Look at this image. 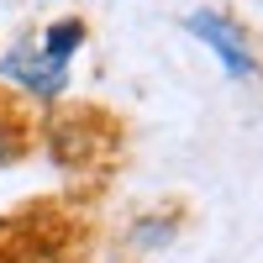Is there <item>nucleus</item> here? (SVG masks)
Returning a JSON list of instances; mask_svg holds the SVG:
<instances>
[{"mask_svg":"<svg viewBox=\"0 0 263 263\" xmlns=\"http://www.w3.org/2000/svg\"><path fill=\"white\" fill-rule=\"evenodd\" d=\"M184 32L195 42H205V53L227 69V79H258V48H253V37L237 27L227 11H216V6L190 11L184 16Z\"/></svg>","mask_w":263,"mask_h":263,"instance_id":"obj_1","label":"nucleus"},{"mask_svg":"<svg viewBox=\"0 0 263 263\" xmlns=\"http://www.w3.org/2000/svg\"><path fill=\"white\" fill-rule=\"evenodd\" d=\"M0 79H6L11 90H21L27 100H37V105H58L63 95H69V69L42 53L37 37L16 42V48L0 58Z\"/></svg>","mask_w":263,"mask_h":263,"instance_id":"obj_2","label":"nucleus"},{"mask_svg":"<svg viewBox=\"0 0 263 263\" xmlns=\"http://www.w3.org/2000/svg\"><path fill=\"white\" fill-rule=\"evenodd\" d=\"M95 111H69V116H53L42 126V142H48V158L58 168H90L105 158V147H111L116 132L111 126H90Z\"/></svg>","mask_w":263,"mask_h":263,"instance_id":"obj_3","label":"nucleus"},{"mask_svg":"<svg viewBox=\"0 0 263 263\" xmlns=\"http://www.w3.org/2000/svg\"><path fill=\"white\" fill-rule=\"evenodd\" d=\"M84 37H90V27H84V16H58V21H48L42 27V37H37V48L48 53L53 63H69L79 58V48H84Z\"/></svg>","mask_w":263,"mask_h":263,"instance_id":"obj_4","label":"nucleus"},{"mask_svg":"<svg viewBox=\"0 0 263 263\" xmlns=\"http://www.w3.org/2000/svg\"><path fill=\"white\" fill-rule=\"evenodd\" d=\"M32 121H27V111H16V105L0 95V168H11V163H21L32 153Z\"/></svg>","mask_w":263,"mask_h":263,"instance_id":"obj_5","label":"nucleus"},{"mask_svg":"<svg viewBox=\"0 0 263 263\" xmlns=\"http://www.w3.org/2000/svg\"><path fill=\"white\" fill-rule=\"evenodd\" d=\"M174 237H179V216H163V211H147V216H137V221L126 227V242H132V253H163Z\"/></svg>","mask_w":263,"mask_h":263,"instance_id":"obj_6","label":"nucleus"}]
</instances>
